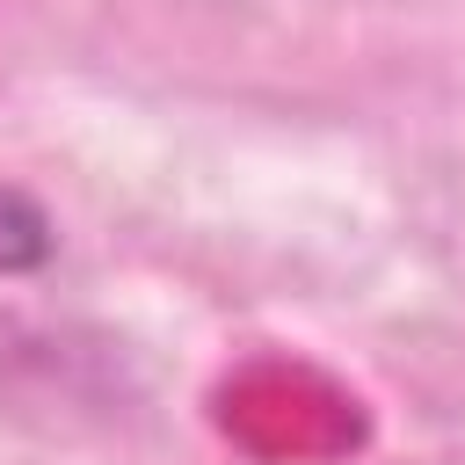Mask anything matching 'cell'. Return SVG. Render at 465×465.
<instances>
[{"instance_id": "1", "label": "cell", "mask_w": 465, "mask_h": 465, "mask_svg": "<svg viewBox=\"0 0 465 465\" xmlns=\"http://www.w3.org/2000/svg\"><path fill=\"white\" fill-rule=\"evenodd\" d=\"M51 247H58L51 211H44L36 196H22V189L0 182V276H29V269H44Z\"/></svg>"}]
</instances>
